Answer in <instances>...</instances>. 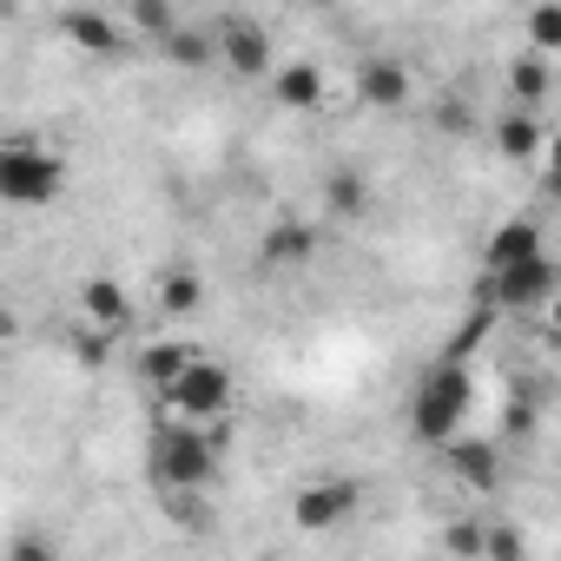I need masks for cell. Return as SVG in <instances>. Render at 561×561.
Returning <instances> with one entry per match:
<instances>
[{
    "instance_id": "obj_17",
    "label": "cell",
    "mask_w": 561,
    "mask_h": 561,
    "mask_svg": "<svg viewBox=\"0 0 561 561\" xmlns=\"http://www.w3.org/2000/svg\"><path fill=\"white\" fill-rule=\"evenodd\" d=\"M548 87H554V67H548V60L522 54V60L508 67V106H515V113H541V106H548Z\"/></svg>"
},
{
    "instance_id": "obj_7",
    "label": "cell",
    "mask_w": 561,
    "mask_h": 561,
    "mask_svg": "<svg viewBox=\"0 0 561 561\" xmlns=\"http://www.w3.org/2000/svg\"><path fill=\"white\" fill-rule=\"evenodd\" d=\"M482 285H489V305H482L489 318H528V311H541L554 298V257L495 271V277H482Z\"/></svg>"
},
{
    "instance_id": "obj_26",
    "label": "cell",
    "mask_w": 561,
    "mask_h": 561,
    "mask_svg": "<svg viewBox=\"0 0 561 561\" xmlns=\"http://www.w3.org/2000/svg\"><path fill=\"white\" fill-rule=\"evenodd\" d=\"M165 502V515L179 522V528H192V535H205L211 528V508H205V495H159Z\"/></svg>"
},
{
    "instance_id": "obj_6",
    "label": "cell",
    "mask_w": 561,
    "mask_h": 561,
    "mask_svg": "<svg viewBox=\"0 0 561 561\" xmlns=\"http://www.w3.org/2000/svg\"><path fill=\"white\" fill-rule=\"evenodd\" d=\"M205 34H211V60H225L238 80H257V73L277 67V60H271V34H264V21H251V14H218Z\"/></svg>"
},
{
    "instance_id": "obj_18",
    "label": "cell",
    "mask_w": 561,
    "mask_h": 561,
    "mask_svg": "<svg viewBox=\"0 0 561 561\" xmlns=\"http://www.w3.org/2000/svg\"><path fill=\"white\" fill-rule=\"evenodd\" d=\"M324 211H331V218H364V211H370V179H364L357 165H337V172L324 179Z\"/></svg>"
},
{
    "instance_id": "obj_22",
    "label": "cell",
    "mask_w": 561,
    "mask_h": 561,
    "mask_svg": "<svg viewBox=\"0 0 561 561\" xmlns=\"http://www.w3.org/2000/svg\"><path fill=\"white\" fill-rule=\"evenodd\" d=\"M482 561H528L522 528H508V522H482Z\"/></svg>"
},
{
    "instance_id": "obj_16",
    "label": "cell",
    "mask_w": 561,
    "mask_h": 561,
    "mask_svg": "<svg viewBox=\"0 0 561 561\" xmlns=\"http://www.w3.org/2000/svg\"><path fill=\"white\" fill-rule=\"evenodd\" d=\"M198 305H205V277L192 264H165L159 271V311L165 318H198Z\"/></svg>"
},
{
    "instance_id": "obj_14",
    "label": "cell",
    "mask_w": 561,
    "mask_h": 561,
    "mask_svg": "<svg viewBox=\"0 0 561 561\" xmlns=\"http://www.w3.org/2000/svg\"><path fill=\"white\" fill-rule=\"evenodd\" d=\"M192 351H198V344H185V337H152V344H139V383L159 397V390L192 364Z\"/></svg>"
},
{
    "instance_id": "obj_28",
    "label": "cell",
    "mask_w": 561,
    "mask_h": 561,
    "mask_svg": "<svg viewBox=\"0 0 561 561\" xmlns=\"http://www.w3.org/2000/svg\"><path fill=\"white\" fill-rule=\"evenodd\" d=\"M8 331H14V311H8V298H0V344H8Z\"/></svg>"
},
{
    "instance_id": "obj_27",
    "label": "cell",
    "mask_w": 561,
    "mask_h": 561,
    "mask_svg": "<svg viewBox=\"0 0 561 561\" xmlns=\"http://www.w3.org/2000/svg\"><path fill=\"white\" fill-rule=\"evenodd\" d=\"M436 119H443V126H456V133H462V126H469V113H462V100H449V106H443V113H436Z\"/></svg>"
},
{
    "instance_id": "obj_2",
    "label": "cell",
    "mask_w": 561,
    "mask_h": 561,
    "mask_svg": "<svg viewBox=\"0 0 561 561\" xmlns=\"http://www.w3.org/2000/svg\"><path fill=\"white\" fill-rule=\"evenodd\" d=\"M146 476L159 495H205L218 482V436L192 430V423H159V436L146 449Z\"/></svg>"
},
{
    "instance_id": "obj_15",
    "label": "cell",
    "mask_w": 561,
    "mask_h": 561,
    "mask_svg": "<svg viewBox=\"0 0 561 561\" xmlns=\"http://www.w3.org/2000/svg\"><path fill=\"white\" fill-rule=\"evenodd\" d=\"M271 87H277V100L298 106V113H318V106H324V67H311V60L271 67Z\"/></svg>"
},
{
    "instance_id": "obj_12",
    "label": "cell",
    "mask_w": 561,
    "mask_h": 561,
    "mask_svg": "<svg viewBox=\"0 0 561 561\" xmlns=\"http://www.w3.org/2000/svg\"><path fill=\"white\" fill-rule=\"evenodd\" d=\"M535 257H548L541 225H535V218H508V225H495V231H489V244H482V277L515 271V264H535Z\"/></svg>"
},
{
    "instance_id": "obj_9",
    "label": "cell",
    "mask_w": 561,
    "mask_h": 561,
    "mask_svg": "<svg viewBox=\"0 0 561 561\" xmlns=\"http://www.w3.org/2000/svg\"><path fill=\"white\" fill-rule=\"evenodd\" d=\"M357 100L370 113H403L416 100V73L390 54H370V60H357Z\"/></svg>"
},
{
    "instance_id": "obj_19",
    "label": "cell",
    "mask_w": 561,
    "mask_h": 561,
    "mask_svg": "<svg viewBox=\"0 0 561 561\" xmlns=\"http://www.w3.org/2000/svg\"><path fill=\"white\" fill-rule=\"evenodd\" d=\"M495 146H502L508 159H535V152H541V113H515V106H508V113L495 119Z\"/></svg>"
},
{
    "instance_id": "obj_25",
    "label": "cell",
    "mask_w": 561,
    "mask_h": 561,
    "mask_svg": "<svg viewBox=\"0 0 561 561\" xmlns=\"http://www.w3.org/2000/svg\"><path fill=\"white\" fill-rule=\"evenodd\" d=\"M528 41H535V60H548L561 47V8H535L528 14Z\"/></svg>"
},
{
    "instance_id": "obj_11",
    "label": "cell",
    "mask_w": 561,
    "mask_h": 561,
    "mask_svg": "<svg viewBox=\"0 0 561 561\" xmlns=\"http://www.w3.org/2000/svg\"><path fill=\"white\" fill-rule=\"evenodd\" d=\"M54 27H60V41L80 47V54H100V60L126 54V27H119L113 14H100V8H60Z\"/></svg>"
},
{
    "instance_id": "obj_23",
    "label": "cell",
    "mask_w": 561,
    "mask_h": 561,
    "mask_svg": "<svg viewBox=\"0 0 561 561\" xmlns=\"http://www.w3.org/2000/svg\"><path fill=\"white\" fill-rule=\"evenodd\" d=\"M8 561H67V554H60V541H54L47 528H14Z\"/></svg>"
},
{
    "instance_id": "obj_24",
    "label": "cell",
    "mask_w": 561,
    "mask_h": 561,
    "mask_svg": "<svg viewBox=\"0 0 561 561\" xmlns=\"http://www.w3.org/2000/svg\"><path fill=\"white\" fill-rule=\"evenodd\" d=\"M443 548H449L456 561H482V522H476V515L449 522V528H443Z\"/></svg>"
},
{
    "instance_id": "obj_20",
    "label": "cell",
    "mask_w": 561,
    "mask_h": 561,
    "mask_svg": "<svg viewBox=\"0 0 561 561\" xmlns=\"http://www.w3.org/2000/svg\"><path fill=\"white\" fill-rule=\"evenodd\" d=\"M159 47H165V60H172V67H211V34H205V27H192V21H179Z\"/></svg>"
},
{
    "instance_id": "obj_21",
    "label": "cell",
    "mask_w": 561,
    "mask_h": 561,
    "mask_svg": "<svg viewBox=\"0 0 561 561\" xmlns=\"http://www.w3.org/2000/svg\"><path fill=\"white\" fill-rule=\"evenodd\" d=\"M179 21H185V14H172L165 0H133V8H126V27H133V34H146V41H165Z\"/></svg>"
},
{
    "instance_id": "obj_5",
    "label": "cell",
    "mask_w": 561,
    "mask_h": 561,
    "mask_svg": "<svg viewBox=\"0 0 561 561\" xmlns=\"http://www.w3.org/2000/svg\"><path fill=\"white\" fill-rule=\"evenodd\" d=\"M364 515V482L357 476H311L298 495H291V522L305 535H337Z\"/></svg>"
},
{
    "instance_id": "obj_10",
    "label": "cell",
    "mask_w": 561,
    "mask_h": 561,
    "mask_svg": "<svg viewBox=\"0 0 561 561\" xmlns=\"http://www.w3.org/2000/svg\"><path fill=\"white\" fill-rule=\"evenodd\" d=\"M443 469L462 482V489H495L502 482V443L495 436H449L443 443Z\"/></svg>"
},
{
    "instance_id": "obj_3",
    "label": "cell",
    "mask_w": 561,
    "mask_h": 561,
    "mask_svg": "<svg viewBox=\"0 0 561 561\" xmlns=\"http://www.w3.org/2000/svg\"><path fill=\"white\" fill-rule=\"evenodd\" d=\"M60 192H67V159L47 139H34V133L0 139V205L47 211V205H60Z\"/></svg>"
},
{
    "instance_id": "obj_8",
    "label": "cell",
    "mask_w": 561,
    "mask_h": 561,
    "mask_svg": "<svg viewBox=\"0 0 561 561\" xmlns=\"http://www.w3.org/2000/svg\"><path fill=\"white\" fill-rule=\"evenodd\" d=\"M80 324L100 331V337H126L133 331V291L119 277H80Z\"/></svg>"
},
{
    "instance_id": "obj_1",
    "label": "cell",
    "mask_w": 561,
    "mask_h": 561,
    "mask_svg": "<svg viewBox=\"0 0 561 561\" xmlns=\"http://www.w3.org/2000/svg\"><path fill=\"white\" fill-rule=\"evenodd\" d=\"M476 410V377H469V357H436L423 377H416V397H410V436L443 449L449 436H462Z\"/></svg>"
},
{
    "instance_id": "obj_13",
    "label": "cell",
    "mask_w": 561,
    "mask_h": 561,
    "mask_svg": "<svg viewBox=\"0 0 561 561\" xmlns=\"http://www.w3.org/2000/svg\"><path fill=\"white\" fill-rule=\"evenodd\" d=\"M311 257H318V225L311 218H277L257 238V264L264 271H305Z\"/></svg>"
},
{
    "instance_id": "obj_4",
    "label": "cell",
    "mask_w": 561,
    "mask_h": 561,
    "mask_svg": "<svg viewBox=\"0 0 561 561\" xmlns=\"http://www.w3.org/2000/svg\"><path fill=\"white\" fill-rule=\"evenodd\" d=\"M231 403H238V383H231V370H225L218 357H205V351H192V364L159 390V410H165L172 423H192V430H211Z\"/></svg>"
}]
</instances>
